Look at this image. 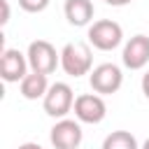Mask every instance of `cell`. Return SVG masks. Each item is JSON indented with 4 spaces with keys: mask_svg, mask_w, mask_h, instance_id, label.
Segmentation results:
<instances>
[{
    "mask_svg": "<svg viewBox=\"0 0 149 149\" xmlns=\"http://www.w3.org/2000/svg\"><path fill=\"white\" fill-rule=\"evenodd\" d=\"M123 42V28L112 19H100L88 26V44L98 51H114Z\"/></svg>",
    "mask_w": 149,
    "mask_h": 149,
    "instance_id": "cell-2",
    "label": "cell"
},
{
    "mask_svg": "<svg viewBox=\"0 0 149 149\" xmlns=\"http://www.w3.org/2000/svg\"><path fill=\"white\" fill-rule=\"evenodd\" d=\"M49 2L51 0H19V7L23 12H28V14H40V12H44L49 7Z\"/></svg>",
    "mask_w": 149,
    "mask_h": 149,
    "instance_id": "cell-13",
    "label": "cell"
},
{
    "mask_svg": "<svg viewBox=\"0 0 149 149\" xmlns=\"http://www.w3.org/2000/svg\"><path fill=\"white\" fill-rule=\"evenodd\" d=\"M79 123L81 121H74V119H58L49 133L54 149H79V144L84 140Z\"/></svg>",
    "mask_w": 149,
    "mask_h": 149,
    "instance_id": "cell-6",
    "label": "cell"
},
{
    "mask_svg": "<svg viewBox=\"0 0 149 149\" xmlns=\"http://www.w3.org/2000/svg\"><path fill=\"white\" fill-rule=\"evenodd\" d=\"M107 5H112V7H126V5H130L133 0H105Z\"/></svg>",
    "mask_w": 149,
    "mask_h": 149,
    "instance_id": "cell-16",
    "label": "cell"
},
{
    "mask_svg": "<svg viewBox=\"0 0 149 149\" xmlns=\"http://www.w3.org/2000/svg\"><path fill=\"white\" fill-rule=\"evenodd\" d=\"M121 61L126 68L130 70H142L149 63V37L147 35H133L126 44H123V54Z\"/></svg>",
    "mask_w": 149,
    "mask_h": 149,
    "instance_id": "cell-9",
    "label": "cell"
},
{
    "mask_svg": "<svg viewBox=\"0 0 149 149\" xmlns=\"http://www.w3.org/2000/svg\"><path fill=\"white\" fill-rule=\"evenodd\" d=\"M0 5H2V19H0V23L5 26V23L9 21V2H7V0H0Z\"/></svg>",
    "mask_w": 149,
    "mask_h": 149,
    "instance_id": "cell-14",
    "label": "cell"
},
{
    "mask_svg": "<svg viewBox=\"0 0 149 149\" xmlns=\"http://www.w3.org/2000/svg\"><path fill=\"white\" fill-rule=\"evenodd\" d=\"M49 79H47V74H42V72H28L21 81H19V88H21V95L26 98V100H37V98H44L47 95V91H49Z\"/></svg>",
    "mask_w": 149,
    "mask_h": 149,
    "instance_id": "cell-11",
    "label": "cell"
},
{
    "mask_svg": "<svg viewBox=\"0 0 149 149\" xmlns=\"http://www.w3.org/2000/svg\"><path fill=\"white\" fill-rule=\"evenodd\" d=\"M28 56L21 54L19 49H2L0 56V77L7 84H16L28 74Z\"/></svg>",
    "mask_w": 149,
    "mask_h": 149,
    "instance_id": "cell-8",
    "label": "cell"
},
{
    "mask_svg": "<svg viewBox=\"0 0 149 149\" xmlns=\"http://www.w3.org/2000/svg\"><path fill=\"white\" fill-rule=\"evenodd\" d=\"M102 149H140L130 130H112L102 140Z\"/></svg>",
    "mask_w": 149,
    "mask_h": 149,
    "instance_id": "cell-12",
    "label": "cell"
},
{
    "mask_svg": "<svg viewBox=\"0 0 149 149\" xmlns=\"http://www.w3.org/2000/svg\"><path fill=\"white\" fill-rule=\"evenodd\" d=\"M16 149H42V144H37V142H23V144H19Z\"/></svg>",
    "mask_w": 149,
    "mask_h": 149,
    "instance_id": "cell-17",
    "label": "cell"
},
{
    "mask_svg": "<svg viewBox=\"0 0 149 149\" xmlns=\"http://www.w3.org/2000/svg\"><path fill=\"white\" fill-rule=\"evenodd\" d=\"M28 65L33 72H42V74H51L58 65H61V51H56V47L47 40H35L28 44Z\"/></svg>",
    "mask_w": 149,
    "mask_h": 149,
    "instance_id": "cell-3",
    "label": "cell"
},
{
    "mask_svg": "<svg viewBox=\"0 0 149 149\" xmlns=\"http://www.w3.org/2000/svg\"><path fill=\"white\" fill-rule=\"evenodd\" d=\"M61 68L70 77H81L93 70V56L91 47L84 42H68L61 49Z\"/></svg>",
    "mask_w": 149,
    "mask_h": 149,
    "instance_id": "cell-1",
    "label": "cell"
},
{
    "mask_svg": "<svg viewBox=\"0 0 149 149\" xmlns=\"http://www.w3.org/2000/svg\"><path fill=\"white\" fill-rule=\"evenodd\" d=\"M140 149H149V137H147V140H144V144H142V147H140Z\"/></svg>",
    "mask_w": 149,
    "mask_h": 149,
    "instance_id": "cell-18",
    "label": "cell"
},
{
    "mask_svg": "<svg viewBox=\"0 0 149 149\" xmlns=\"http://www.w3.org/2000/svg\"><path fill=\"white\" fill-rule=\"evenodd\" d=\"M74 116L81 123H100L107 114V105L100 93H81L74 98Z\"/></svg>",
    "mask_w": 149,
    "mask_h": 149,
    "instance_id": "cell-7",
    "label": "cell"
},
{
    "mask_svg": "<svg viewBox=\"0 0 149 149\" xmlns=\"http://www.w3.org/2000/svg\"><path fill=\"white\" fill-rule=\"evenodd\" d=\"M63 12H65V19L70 26L84 28V26H91L95 7H93V0H65Z\"/></svg>",
    "mask_w": 149,
    "mask_h": 149,
    "instance_id": "cell-10",
    "label": "cell"
},
{
    "mask_svg": "<svg viewBox=\"0 0 149 149\" xmlns=\"http://www.w3.org/2000/svg\"><path fill=\"white\" fill-rule=\"evenodd\" d=\"M142 93H144V98L149 100V72L142 74Z\"/></svg>",
    "mask_w": 149,
    "mask_h": 149,
    "instance_id": "cell-15",
    "label": "cell"
},
{
    "mask_svg": "<svg viewBox=\"0 0 149 149\" xmlns=\"http://www.w3.org/2000/svg\"><path fill=\"white\" fill-rule=\"evenodd\" d=\"M42 107H44V112L49 116L65 119L68 112H72V107H74V93H72L70 84H65V81L51 84L49 91H47V95L42 98Z\"/></svg>",
    "mask_w": 149,
    "mask_h": 149,
    "instance_id": "cell-4",
    "label": "cell"
},
{
    "mask_svg": "<svg viewBox=\"0 0 149 149\" xmlns=\"http://www.w3.org/2000/svg\"><path fill=\"white\" fill-rule=\"evenodd\" d=\"M88 84H91V88H93L95 93H100V95H112V93H116V91L121 88V84H123V72H121V68L114 65V63H100V65H95V68L88 72Z\"/></svg>",
    "mask_w": 149,
    "mask_h": 149,
    "instance_id": "cell-5",
    "label": "cell"
}]
</instances>
